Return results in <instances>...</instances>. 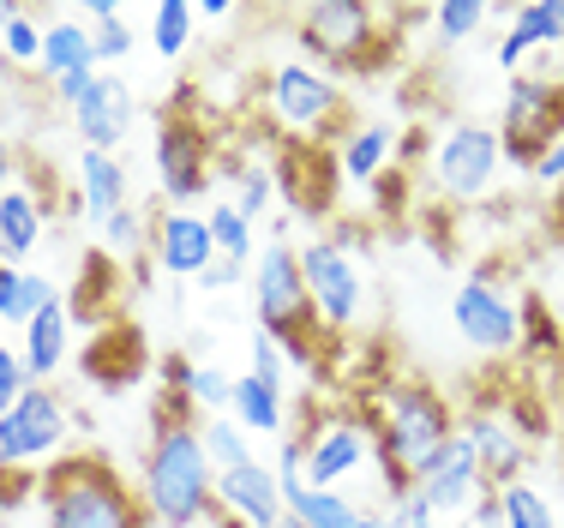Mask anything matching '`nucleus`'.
I'll list each match as a JSON object with an SVG mask.
<instances>
[{
	"mask_svg": "<svg viewBox=\"0 0 564 528\" xmlns=\"http://www.w3.org/2000/svg\"><path fill=\"white\" fill-rule=\"evenodd\" d=\"M139 505L151 528H198L217 517V468L198 439L193 402L163 390L151 414V444L139 463Z\"/></svg>",
	"mask_w": 564,
	"mask_h": 528,
	"instance_id": "f257e3e1",
	"label": "nucleus"
},
{
	"mask_svg": "<svg viewBox=\"0 0 564 528\" xmlns=\"http://www.w3.org/2000/svg\"><path fill=\"white\" fill-rule=\"evenodd\" d=\"M372 427V463H379L384 493H409L414 481L433 468V456L456 439V409L445 402V390L426 378H391L379 390V402L367 409Z\"/></svg>",
	"mask_w": 564,
	"mask_h": 528,
	"instance_id": "f03ea898",
	"label": "nucleus"
},
{
	"mask_svg": "<svg viewBox=\"0 0 564 528\" xmlns=\"http://www.w3.org/2000/svg\"><path fill=\"white\" fill-rule=\"evenodd\" d=\"M43 517L48 528H151L139 505V486H127L102 456H61L43 475Z\"/></svg>",
	"mask_w": 564,
	"mask_h": 528,
	"instance_id": "7ed1b4c3",
	"label": "nucleus"
},
{
	"mask_svg": "<svg viewBox=\"0 0 564 528\" xmlns=\"http://www.w3.org/2000/svg\"><path fill=\"white\" fill-rule=\"evenodd\" d=\"M391 12L367 7V0H318V7L294 12V43H301L306 66L318 73H372L384 61V49H397L402 36L384 31Z\"/></svg>",
	"mask_w": 564,
	"mask_h": 528,
	"instance_id": "20e7f679",
	"label": "nucleus"
},
{
	"mask_svg": "<svg viewBox=\"0 0 564 528\" xmlns=\"http://www.w3.org/2000/svg\"><path fill=\"white\" fill-rule=\"evenodd\" d=\"M247 289H252L259 331H271L289 348V360L318 367V313H313V294H306V277H301V247H289V240L259 247Z\"/></svg>",
	"mask_w": 564,
	"mask_h": 528,
	"instance_id": "39448f33",
	"label": "nucleus"
},
{
	"mask_svg": "<svg viewBox=\"0 0 564 528\" xmlns=\"http://www.w3.org/2000/svg\"><path fill=\"white\" fill-rule=\"evenodd\" d=\"M264 108H271V120L289 139H313V144H325V151L360 127V120L348 115V97L337 90V78L306 66V61H276L271 73H264Z\"/></svg>",
	"mask_w": 564,
	"mask_h": 528,
	"instance_id": "423d86ee",
	"label": "nucleus"
},
{
	"mask_svg": "<svg viewBox=\"0 0 564 528\" xmlns=\"http://www.w3.org/2000/svg\"><path fill=\"white\" fill-rule=\"evenodd\" d=\"M564 132V73H517L499 108V139H505V162L529 169L558 144Z\"/></svg>",
	"mask_w": 564,
	"mask_h": 528,
	"instance_id": "0eeeda50",
	"label": "nucleus"
},
{
	"mask_svg": "<svg viewBox=\"0 0 564 528\" xmlns=\"http://www.w3.org/2000/svg\"><path fill=\"white\" fill-rule=\"evenodd\" d=\"M505 174V139L492 120H451L445 132H438L433 144V186L456 205H475V198H487L492 186H499Z\"/></svg>",
	"mask_w": 564,
	"mask_h": 528,
	"instance_id": "6e6552de",
	"label": "nucleus"
},
{
	"mask_svg": "<svg viewBox=\"0 0 564 528\" xmlns=\"http://www.w3.org/2000/svg\"><path fill=\"white\" fill-rule=\"evenodd\" d=\"M301 277H306V294H313V313L325 331H355L367 319V277H360V259L343 252L330 235H313L301 247Z\"/></svg>",
	"mask_w": 564,
	"mask_h": 528,
	"instance_id": "1a4fd4ad",
	"label": "nucleus"
},
{
	"mask_svg": "<svg viewBox=\"0 0 564 528\" xmlns=\"http://www.w3.org/2000/svg\"><path fill=\"white\" fill-rule=\"evenodd\" d=\"M55 103L61 108H73V120H78V139H85V151H120L127 144V132H132V90H127V78L120 73H73V78H61L55 85Z\"/></svg>",
	"mask_w": 564,
	"mask_h": 528,
	"instance_id": "9d476101",
	"label": "nucleus"
},
{
	"mask_svg": "<svg viewBox=\"0 0 564 528\" xmlns=\"http://www.w3.org/2000/svg\"><path fill=\"white\" fill-rule=\"evenodd\" d=\"M451 324H456V336H463L468 348H480V355H517L522 348V301L505 294L487 270H475V277L456 282Z\"/></svg>",
	"mask_w": 564,
	"mask_h": 528,
	"instance_id": "9b49d317",
	"label": "nucleus"
},
{
	"mask_svg": "<svg viewBox=\"0 0 564 528\" xmlns=\"http://www.w3.org/2000/svg\"><path fill=\"white\" fill-rule=\"evenodd\" d=\"M66 432H73V414L48 385H31L7 414H0V468H36L48 456H61Z\"/></svg>",
	"mask_w": 564,
	"mask_h": 528,
	"instance_id": "f8f14e48",
	"label": "nucleus"
},
{
	"mask_svg": "<svg viewBox=\"0 0 564 528\" xmlns=\"http://www.w3.org/2000/svg\"><path fill=\"white\" fill-rule=\"evenodd\" d=\"M151 162H156V186L174 211H186L193 198L210 193V132L186 115H169L156 120V144H151Z\"/></svg>",
	"mask_w": 564,
	"mask_h": 528,
	"instance_id": "ddd939ff",
	"label": "nucleus"
},
{
	"mask_svg": "<svg viewBox=\"0 0 564 528\" xmlns=\"http://www.w3.org/2000/svg\"><path fill=\"white\" fill-rule=\"evenodd\" d=\"M294 439L306 444V481L318 493H343V481L360 475V463L372 456V427L360 414H313Z\"/></svg>",
	"mask_w": 564,
	"mask_h": 528,
	"instance_id": "4468645a",
	"label": "nucleus"
},
{
	"mask_svg": "<svg viewBox=\"0 0 564 528\" xmlns=\"http://www.w3.org/2000/svg\"><path fill=\"white\" fill-rule=\"evenodd\" d=\"M271 174H276V193L289 198L294 211L306 216H330L337 211V151L313 139H276L271 144Z\"/></svg>",
	"mask_w": 564,
	"mask_h": 528,
	"instance_id": "2eb2a0df",
	"label": "nucleus"
},
{
	"mask_svg": "<svg viewBox=\"0 0 564 528\" xmlns=\"http://www.w3.org/2000/svg\"><path fill=\"white\" fill-rule=\"evenodd\" d=\"M468 444H475L480 456V481L492 486V493H505L510 481H529V439H522L517 427H510L505 409H492V402H475V409L456 421Z\"/></svg>",
	"mask_w": 564,
	"mask_h": 528,
	"instance_id": "dca6fc26",
	"label": "nucleus"
},
{
	"mask_svg": "<svg viewBox=\"0 0 564 528\" xmlns=\"http://www.w3.org/2000/svg\"><path fill=\"white\" fill-rule=\"evenodd\" d=\"M151 265L163 277H205L217 265V240H210V216L198 211H156V240H151Z\"/></svg>",
	"mask_w": 564,
	"mask_h": 528,
	"instance_id": "f3484780",
	"label": "nucleus"
},
{
	"mask_svg": "<svg viewBox=\"0 0 564 528\" xmlns=\"http://www.w3.org/2000/svg\"><path fill=\"white\" fill-rule=\"evenodd\" d=\"M426 493V505L438 510V517H463V510H475V498L487 493V481H480V456L475 444L456 432V439L445 444V451L433 456V468H426L421 481H414Z\"/></svg>",
	"mask_w": 564,
	"mask_h": 528,
	"instance_id": "a211bd4d",
	"label": "nucleus"
},
{
	"mask_svg": "<svg viewBox=\"0 0 564 528\" xmlns=\"http://www.w3.org/2000/svg\"><path fill=\"white\" fill-rule=\"evenodd\" d=\"M217 510L240 517L247 528H276L282 517H289L282 486H276V468L271 463H247V468H228V475H217Z\"/></svg>",
	"mask_w": 564,
	"mask_h": 528,
	"instance_id": "6ab92c4d",
	"label": "nucleus"
},
{
	"mask_svg": "<svg viewBox=\"0 0 564 528\" xmlns=\"http://www.w3.org/2000/svg\"><path fill=\"white\" fill-rule=\"evenodd\" d=\"M163 390H174V397L193 402L198 421H210V414H235V378H228L223 367H210V360L169 355L163 360Z\"/></svg>",
	"mask_w": 564,
	"mask_h": 528,
	"instance_id": "aec40b11",
	"label": "nucleus"
},
{
	"mask_svg": "<svg viewBox=\"0 0 564 528\" xmlns=\"http://www.w3.org/2000/svg\"><path fill=\"white\" fill-rule=\"evenodd\" d=\"M127 162L109 157V151H78V211L90 216V223H109L115 211H127Z\"/></svg>",
	"mask_w": 564,
	"mask_h": 528,
	"instance_id": "412c9836",
	"label": "nucleus"
},
{
	"mask_svg": "<svg viewBox=\"0 0 564 528\" xmlns=\"http://www.w3.org/2000/svg\"><path fill=\"white\" fill-rule=\"evenodd\" d=\"M384 169H397V127L391 120H360L337 144V174L348 186H372Z\"/></svg>",
	"mask_w": 564,
	"mask_h": 528,
	"instance_id": "4be33fe9",
	"label": "nucleus"
},
{
	"mask_svg": "<svg viewBox=\"0 0 564 528\" xmlns=\"http://www.w3.org/2000/svg\"><path fill=\"white\" fill-rule=\"evenodd\" d=\"M66 348H73V306H66V294H61V301H48L43 313L24 324L19 355H24V367H31V378L43 385V378H55L66 367Z\"/></svg>",
	"mask_w": 564,
	"mask_h": 528,
	"instance_id": "5701e85b",
	"label": "nucleus"
},
{
	"mask_svg": "<svg viewBox=\"0 0 564 528\" xmlns=\"http://www.w3.org/2000/svg\"><path fill=\"white\" fill-rule=\"evenodd\" d=\"M78 367H85V378H97L102 390H120V385H132L144 367V348H139V331L132 324H109V331L97 336V343L78 355Z\"/></svg>",
	"mask_w": 564,
	"mask_h": 528,
	"instance_id": "b1692460",
	"label": "nucleus"
},
{
	"mask_svg": "<svg viewBox=\"0 0 564 528\" xmlns=\"http://www.w3.org/2000/svg\"><path fill=\"white\" fill-rule=\"evenodd\" d=\"M43 240V193L36 186H12L0 198V265H19Z\"/></svg>",
	"mask_w": 564,
	"mask_h": 528,
	"instance_id": "393cba45",
	"label": "nucleus"
},
{
	"mask_svg": "<svg viewBox=\"0 0 564 528\" xmlns=\"http://www.w3.org/2000/svg\"><path fill=\"white\" fill-rule=\"evenodd\" d=\"M97 66V49H90V31L78 19H55V24H43V66L36 73L48 78V85H61V78H73V73H90ZM102 73V66H97Z\"/></svg>",
	"mask_w": 564,
	"mask_h": 528,
	"instance_id": "a878e982",
	"label": "nucleus"
},
{
	"mask_svg": "<svg viewBox=\"0 0 564 528\" xmlns=\"http://www.w3.org/2000/svg\"><path fill=\"white\" fill-rule=\"evenodd\" d=\"M235 421L259 439H289V409H282V390L264 378H235Z\"/></svg>",
	"mask_w": 564,
	"mask_h": 528,
	"instance_id": "bb28decb",
	"label": "nucleus"
},
{
	"mask_svg": "<svg viewBox=\"0 0 564 528\" xmlns=\"http://www.w3.org/2000/svg\"><path fill=\"white\" fill-rule=\"evenodd\" d=\"M48 301H61V289L36 270H19V265H0V324H31Z\"/></svg>",
	"mask_w": 564,
	"mask_h": 528,
	"instance_id": "cd10ccee",
	"label": "nucleus"
},
{
	"mask_svg": "<svg viewBox=\"0 0 564 528\" xmlns=\"http://www.w3.org/2000/svg\"><path fill=\"white\" fill-rule=\"evenodd\" d=\"M151 240H156V216L144 205H127L102 223V252H109L115 265H144L151 259Z\"/></svg>",
	"mask_w": 564,
	"mask_h": 528,
	"instance_id": "c85d7f7f",
	"label": "nucleus"
},
{
	"mask_svg": "<svg viewBox=\"0 0 564 528\" xmlns=\"http://www.w3.org/2000/svg\"><path fill=\"white\" fill-rule=\"evenodd\" d=\"M198 439H205V456H210V468H217V475L259 463V456H252V432L240 427L235 414H210V421H198Z\"/></svg>",
	"mask_w": 564,
	"mask_h": 528,
	"instance_id": "c756f323",
	"label": "nucleus"
},
{
	"mask_svg": "<svg viewBox=\"0 0 564 528\" xmlns=\"http://www.w3.org/2000/svg\"><path fill=\"white\" fill-rule=\"evenodd\" d=\"M193 24H198V7L193 0H156L151 7V49L163 61H181L193 49Z\"/></svg>",
	"mask_w": 564,
	"mask_h": 528,
	"instance_id": "7c9ffc66",
	"label": "nucleus"
},
{
	"mask_svg": "<svg viewBox=\"0 0 564 528\" xmlns=\"http://www.w3.org/2000/svg\"><path fill=\"white\" fill-rule=\"evenodd\" d=\"M205 216H210V240H217V259L247 265V270H252V259H259V235H252L247 216L228 205V198H217V205H210Z\"/></svg>",
	"mask_w": 564,
	"mask_h": 528,
	"instance_id": "2f4dec72",
	"label": "nucleus"
},
{
	"mask_svg": "<svg viewBox=\"0 0 564 528\" xmlns=\"http://www.w3.org/2000/svg\"><path fill=\"white\" fill-rule=\"evenodd\" d=\"M228 205H235L247 223H259L264 211H271V198H276V174H271V162H228Z\"/></svg>",
	"mask_w": 564,
	"mask_h": 528,
	"instance_id": "473e14b6",
	"label": "nucleus"
},
{
	"mask_svg": "<svg viewBox=\"0 0 564 528\" xmlns=\"http://www.w3.org/2000/svg\"><path fill=\"white\" fill-rule=\"evenodd\" d=\"M510 31L529 36V49L564 54V0H522V7H510Z\"/></svg>",
	"mask_w": 564,
	"mask_h": 528,
	"instance_id": "72a5a7b5",
	"label": "nucleus"
},
{
	"mask_svg": "<svg viewBox=\"0 0 564 528\" xmlns=\"http://www.w3.org/2000/svg\"><path fill=\"white\" fill-rule=\"evenodd\" d=\"M499 505H505V528H558L553 498H546L534 481H510L499 493Z\"/></svg>",
	"mask_w": 564,
	"mask_h": 528,
	"instance_id": "f704fd0d",
	"label": "nucleus"
},
{
	"mask_svg": "<svg viewBox=\"0 0 564 528\" xmlns=\"http://www.w3.org/2000/svg\"><path fill=\"white\" fill-rule=\"evenodd\" d=\"M487 19H492L487 0H445V7H433V31H438V43H445V49H463Z\"/></svg>",
	"mask_w": 564,
	"mask_h": 528,
	"instance_id": "c9c22d12",
	"label": "nucleus"
},
{
	"mask_svg": "<svg viewBox=\"0 0 564 528\" xmlns=\"http://www.w3.org/2000/svg\"><path fill=\"white\" fill-rule=\"evenodd\" d=\"M0 54H7V66H19V73L43 66V24H36L24 7H19V19L0 24Z\"/></svg>",
	"mask_w": 564,
	"mask_h": 528,
	"instance_id": "e433bc0d",
	"label": "nucleus"
},
{
	"mask_svg": "<svg viewBox=\"0 0 564 528\" xmlns=\"http://www.w3.org/2000/svg\"><path fill=\"white\" fill-rule=\"evenodd\" d=\"M115 259L109 252H90L85 259V289H78V313L85 319H109V306H115Z\"/></svg>",
	"mask_w": 564,
	"mask_h": 528,
	"instance_id": "4c0bfd02",
	"label": "nucleus"
},
{
	"mask_svg": "<svg viewBox=\"0 0 564 528\" xmlns=\"http://www.w3.org/2000/svg\"><path fill=\"white\" fill-rule=\"evenodd\" d=\"M355 498H348V493H318V486H313V493H306L301 498V505H294L289 510V517H301L306 528H348V522H355Z\"/></svg>",
	"mask_w": 564,
	"mask_h": 528,
	"instance_id": "58836bf2",
	"label": "nucleus"
},
{
	"mask_svg": "<svg viewBox=\"0 0 564 528\" xmlns=\"http://www.w3.org/2000/svg\"><path fill=\"white\" fill-rule=\"evenodd\" d=\"M247 355H252V378H264V385L282 390V378H289V348H282L271 331H252L247 336Z\"/></svg>",
	"mask_w": 564,
	"mask_h": 528,
	"instance_id": "ea45409f",
	"label": "nucleus"
},
{
	"mask_svg": "<svg viewBox=\"0 0 564 528\" xmlns=\"http://www.w3.org/2000/svg\"><path fill=\"white\" fill-rule=\"evenodd\" d=\"M409 181H414V174H409V169H384V174H379V181H372V186H367V198H372V211H379V216H384V223H397V216H402V211H409Z\"/></svg>",
	"mask_w": 564,
	"mask_h": 528,
	"instance_id": "a19ab883",
	"label": "nucleus"
},
{
	"mask_svg": "<svg viewBox=\"0 0 564 528\" xmlns=\"http://www.w3.org/2000/svg\"><path fill=\"white\" fill-rule=\"evenodd\" d=\"M384 528H438V510L426 505L421 486H409V493H397L391 505H384Z\"/></svg>",
	"mask_w": 564,
	"mask_h": 528,
	"instance_id": "79ce46f5",
	"label": "nucleus"
},
{
	"mask_svg": "<svg viewBox=\"0 0 564 528\" xmlns=\"http://www.w3.org/2000/svg\"><path fill=\"white\" fill-rule=\"evenodd\" d=\"M90 49H97L102 73H115V66L139 49V43H132V19H115V24H102V31H90Z\"/></svg>",
	"mask_w": 564,
	"mask_h": 528,
	"instance_id": "37998d69",
	"label": "nucleus"
},
{
	"mask_svg": "<svg viewBox=\"0 0 564 528\" xmlns=\"http://www.w3.org/2000/svg\"><path fill=\"white\" fill-rule=\"evenodd\" d=\"M31 385H36V378H31V367H24V355H19V348L0 343V414H7V409H12V402H19Z\"/></svg>",
	"mask_w": 564,
	"mask_h": 528,
	"instance_id": "c03bdc74",
	"label": "nucleus"
},
{
	"mask_svg": "<svg viewBox=\"0 0 564 528\" xmlns=\"http://www.w3.org/2000/svg\"><path fill=\"white\" fill-rule=\"evenodd\" d=\"M31 493H43V475H31V468H0V510L31 505Z\"/></svg>",
	"mask_w": 564,
	"mask_h": 528,
	"instance_id": "a18cd8bd",
	"label": "nucleus"
},
{
	"mask_svg": "<svg viewBox=\"0 0 564 528\" xmlns=\"http://www.w3.org/2000/svg\"><path fill=\"white\" fill-rule=\"evenodd\" d=\"M529 36H517V31H510V24H505V36H499V49H492V61H499V73H510V78H517V73H529Z\"/></svg>",
	"mask_w": 564,
	"mask_h": 528,
	"instance_id": "49530a36",
	"label": "nucleus"
},
{
	"mask_svg": "<svg viewBox=\"0 0 564 528\" xmlns=\"http://www.w3.org/2000/svg\"><path fill=\"white\" fill-rule=\"evenodd\" d=\"M252 277V270L247 265H228V259H217V265H210L205 270V277H198V289H210V294H223V289H235V282H247Z\"/></svg>",
	"mask_w": 564,
	"mask_h": 528,
	"instance_id": "de8ad7c7",
	"label": "nucleus"
},
{
	"mask_svg": "<svg viewBox=\"0 0 564 528\" xmlns=\"http://www.w3.org/2000/svg\"><path fill=\"white\" fill-rule=\"evenodd\" d=\"M534 181L541 186H564V132H558V144L546 151L541 162H534Z\"/></svg>",
	"mask_w": 564,
	"mask_h": 528,
	"instance_id": "09e8293b",
	"label": "nucleus"
},
{
	"mask_svg": "<svg viewBox=\"0 0 564 528\" xmlns=\"http://www.w3.org/2000/svg\"><path fill=\"white\" fill-rule=\"evenodd\" d=\"M468 517H475V528H505V505H499V493L487 486V493L475 498V510H468Z\"/></svg>",
	"mask_w": 564,
	"mask_h": 528,
	"instance_id": "8fccbe9b",
	"label": "nucleus"
},
{
	"mask_svg": "<svg viewBox=\"0 0 564 528\" xmlns=\"http://www.w3.org/2000/svg\"><path fill=\"white\" fill-rule=\"evenodd\" d=\"M19 186V151H12V139H0V198Z\"/></svg>",
	"mask_w": 564,
	"mask_h": 528,
	"instance_id": "3c124183",
	"label": "nucleus"
},
{
	"mask_svg": "<svg viewBox=\"0 0 564 528\" xmlns=\"http://www.w3.org/2000/svg\"><path fill=\"white\" fill-rule=\"evenodd\" d=\"M198 7V19H210V24H228L235 19V7H228V0H193Z\"/></svg>",
	"mask_w": 564,
	"mask_h": 528,
	"instance_id": "603ef678",
	"label": "nucleus"
},
{
	"mask_svg": "<svg viewBox=\"0 0 564 528\" xmlns=\"http://www.w3.org/2000/svg\"><path fill=\"white\" fill-rule=\"evenodd\" d=\"M348 528H384V505H360V510H355V522H348Z\"/></svg>",
	"mask_w": 564,
	"mask_h": 528,
	"instance_id": "864d4df0",
	"label": "nucleus"
},
{
	"mask_svg": "<svg viewBox=\"0 0 564 528\" xmlns=\"http://www.w3.org/2000/svg\"><path fill=\"white\" fill-rule=\"evenodd\" d=\"M553 228H558V240H564V198H558V216H553Z\"/></svg>",
	"mask_w": 564,
	"mask_h": 528,
	"instance_id": "5fc2aeb1",
	"label": "nucleus"
},
{
	"mask_svg": "<svg viewBox=\"0 0 564 528\" xmlns=\"http://www.w3.org/2000/svg\"><path fill=\"white\" fill-rule=\"evenodd\" d=\"M276 528H306V522H301V517H282V522H276Z\"/></svg>",
	"mask_w": 564,
	"mask_h": 528,
	"instance_id": "6e6d98bb",
	"label": "nucleus"
},
{
	"mask_svg": "<svg viewBox=\"0 0 564 528\" xmlns=\"http://www.w3.org/2000/svg\"><path fill=\"white\" fill-rule=\"evenodd\" d=\"M0 331H7V324H0ZM0 343H7V336H0Z\"/></svg>",
	"mask_w": 564,
	"mask_h": 528,
	"instance_id": "4d7b16f0",
	"label": "nucleus"
}]
</instances>
